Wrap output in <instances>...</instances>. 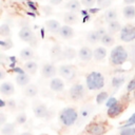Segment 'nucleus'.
Instances as JSON below:
<instances>
[{"label": "nucleus", "mask_w": 135, "mask_h": 135, "mask_svg": "<svg viewBox=\"0 0 135 135\" xmlns=\"http://www.w3.org/2000/svg\"><path fill=\"white\" fill-rule=\"evenodd\" d=\"M79 112L73 107L63 108L58 114V120L63 127H72L78 120Z\"/></svg>", "instance_id": "1"}, {"label": "nucleus", "mask_w": 135, "mask_h": 135, "mask_svg": "<svg viewBox=\"0 0 135 135\" xmlns=\"http://www.w3.org/2000/svg\"><path fill=\"white\" fill-rule=\"evenodd\" d=\"M104 76L97 71L89 73L85 77V85L90 91H98L104 86Z\"/></svg>", "instance_id": "2"}, {"label": "nucleus", "mask_w": 135, "mask_h": 135, "mask_svg": "<svg viewBox=\"0 0 135 135\" xmlns=\"http://www.w3.org/2000/svg\"><path fill=\"white\" fill-rule=\"evenodd\" d=\"M128 58L129 53L123 45H116L110 53V62L115 66L122 65Z\"/></svg>", "instance_id": "3"}, {"label": "nucleus", "mask_w": 135, "mask_h": 135, "mask_svg": "<svg viewBox=\"0 0 135 135\" xmlns=\"http://www.w3.org/2000/svg\"><path fill=\"white\" fill-rule=\"evenodd\" d=\"M58 73L62 78H64L68 81H72L76 78L77 75V69L73 64H62L58 69Z\"/></svg>", "instance_id": "4"}, {"label": "nucleus", "mask_w": 135, "mask_h": 135, "mask_svg": "<svg viewBox=\"0 0 135 135\" xmlns=\"http://www.w3.org/2000/svg\"><path fill=\"white\" fill-rule=\"evenodd\" d=\"M85 131L90 135H103L107 133L108 128L104 122L95 120V121H92L90 124H88Z\"/></svg>", "instance_id": "5"}, {"label": "nucleus", "mask_w": 135, "mask_h": 135, "mask_svg": "<svg viewBox=\"0 0 135 135\" xmlns=\"http://www.w3.org/2000/svg\"><path fill=\"white\" fill-rule=\"evenodd\" d=\"M119 38L122 42H132L135 40V25L127 24L121 27Z\"/></svg>", "instance_id": "6"}, {"label": "nucleus", "mask_w": 135, "mask_h": 135, "mask_svg": "<svg viewBox=\"0 0 135 135\" xmlns=\"http://www.w3.org/2000/svg\"><path fill=\"white\" fill-rule=\"evenodd\" d=\"M84 95H85V90L81 83H75L69 90V96L74 101L81 100L84 97Z\"/></svg>", "instance_id": "7"}, {"label": "nucleus", "mask_w": 135, "mask_h": 135, "mask_svg": "<svg viewBox=\"0 0 135 135\" xmlns=\"http://www.w3.org/2000/svg\"><path fill=\"white\" fill-rule=\"evenodd\" d=\"M58 73V69L52 62H45L40 68V74L43 78H54Z\"/></svg>", "instance_id": "8"}, {"label": "nucleus", "mask_w": 135, "mask_h": 135, "mask_svg": "<svg viewBox=\"0 0 135 135\" xmlns=\"http://www.w3.org/2000/svg\"><path fill=\"white\" fill-rule=\"evenodd\" d=\"M18 36L19 38L24 41V42H28V43H33V41H36V38H35V34L34 32L32 31V28L28 26V25H23L19 33H18Z\"/></svg>", "instance_id": "9"}, {"label": "nucleus", "mask_w": 135, "mask_h": 135, "mask_svg": "<svg viewBox=\"0 0 135 135\" xmlns=\"http://www.w3.org/2000/svg\"><path fill=\"white\" fill-rule=\"evenodd\" d=\"M33 112L37 118H47L50 116L49 108L46 107L45 103L42 102H36L33 105Z\"/></svg>", "instance_id": "10"}, {"label": "nucleus", "mask_w": 135, "mask_h": 135, "mask_svg": "<svg viewBox=\"0 0 135 135\" xmlns=\"http://www.w3.org/2000/svg\"><path fill=\"white\" fill-rule=\"evenodd\" d=\"M124 107H126L124 103L118 100V102L115 103L113 107L108 108V112H107V114H108V116H109L110 118H115V117L119 116V115L123 112Z\"/></svg>", "instance_id": "11"}, {"label": "nucleus", "mask_w": 135, "mask_h": 135, "mask_svg": "<svg viewBox=\"0 0 135 135\" xmlns=\"http://www.w3.org/2000/svg\"><path fill=\"white\" fill-rule=\"evenodd\" d=\"M93 105L91 104H84L80 110H79V116H78V120L76 123H81L83 121H85L93 113Z\"/></svg>", "instance_id": "12"}, {"label": "nucleus", "mask_w": 135, "mask_h": 135, "mask_svg": "<svg viewBox=\"0 0 135 135\" xmlns=\"http://www.w3.org/2000/svg\"><path fill=\"white\" fill-rule=\"evenodd\" d=\"M62 55H63V49L59 43H55L51 50H50V57L53 61H59L62 60Z\"/></svg>", "instance_id": "13"}, {"label": "nucleus", "mask_w": 135, "mask_h": 135, "mask_svg": "<svg viewBox=\"0 0 135 135\" xmlns=\"http://www.w3.org/2000/svg\"><path fill=\"white\" fill-rule=\"evenodd\" d=\"M78 57L83 62H89L93 58V50L86 45L81 46L78 51Z\"/></svg>", "instance_id": "14"}, {"label": "nucleus", "mask_w": 135, "mask_h": 135, "mask_svg": "<svg viewBox=\"0 0 135 135\" xmlns=\"http://www.w3.org/2000/svg\"><path fill=\"white\" fill-rule=\"evenodd\" d=\"M64 82L61 78H58V77H54V78H51V81H50V89L53 91V92H56V93H60L64 90Z\"/></svg>", "instance_id": "15"}, {"label": "nucleus", "mask_w": 135, "mask_h": 135, "mask_svg": "<svg viewBox=\"0 0 135 135\" xmlns=\"http://www.w3.org/2000/svg\"><path fill=\"white\" fill-rule=\"evenodd\" d=\"M58 35L62 38V39H71L74 37L75 35V31L74 28L70 25V24H65V25H61L59 32H58Z\"/></svg>", "instance_id": "16"}, {"label": "nucleus", "mask_w": 135, "mask_h": 135, "mask_svg": "<svg viewBox=\"0 0 135 135\" xmlns=\"http://www.w3.org/2000/svg\"><path fill=\"white\" fill-rule=\"evenodd\" d=\"M0 93H1L2 96H5V97L12 96L15 93L14 84L12 82H9V81H3L0 84Z\"/></svg>", "instance_id": "17"}, {"label": "nucleus", "mask_w": 135, "mask_h": 135, "mask_svg": "<svg viewBox=\"0 0 135 135\" xmlns=\"http://www.w3.org/2000/svg\"><path fill=\"white\" fill-rule=\"evenodd\" d=\"M46 30L50 32V33H53V34H58L60 27H61V24L58 20H55V19H49L45 21L44 23Z\"/></svg>", "instance_id": "18"}, {"label": "nucleus", "mask_w": 135, "mask_h": 135, "mask_svg": "<svg viewBox=\"0 0 135 135\" xmlns=\"http://www.w3.org/2000/svg\"><path fill=\"white\" fill-rule=\"evenodd\" d=\"M107 49L104 46H98L95 50H93V58L96 62H101L107 57Z\"/></svg>", "instance_id": "19"}, {"label": "nucleus", "mask_w": 135, "mask_h": 135, "mask_svg": "<svg viewBox=\"0 0 135 135\" xmlns=\"http://www.w3.org/2000/svg\"><path fill=\"white\" fill-rule=\"evenodd\" d=\"M15 80H16V82L19 86H26L31 81V76L26 72L19 73V74H17Z\"/></svg>", "instance_id": "20"}, {"label": "nucleus", "mask_w": 135, "mask_h": 135, "mask_svg": "<svg viewBox=\"0 0 135 135\" xmlns=\"http://www.w3.org/2000/svg\"><path fill=\"white\" fill-rule=\"evenodd\" d=\"M22 69H23L27 74L34 75V74H36V72H37V70H38V64H37V62L34 61V60H27V61L24 62Z\"/></svg>", "instance_id": "21"}, {"label": "nucleus", "mask_w": 135, "mask_h": 135, "mask_svg": "<svg viewBox=\"0 0 135 135\" xmlns=\"http://www.w3.org/2000/svg\"><path fill=\"white\" fill-rule=\"evenodd\" d=\"M81 1L79 0H69L65 4H64V8H66L70 12H79L81 9Z\"/></svg>", "instance_id": "22"}, {"label": "nucleus", "mask_w": 135, "mask_h": 135, "mask_svg": "<svg viewBox=\"0 0 135 135\" xmlns=\"http://www.w3.org/2000/svg\"><path fill=\"white\" fill-rule=\"evenodd\" d=\"M16 123L14 122H5L1 126V135H15Z\"/></svg>", "instance_id": "23"}, {"label": "nucleus", "mask_w": 135, "mask_h": 135, "mask_svg": "<svg viewBox=\"0 0 135 135\" xmlns=\"http://www.w3.org/2000/svg\"><path fill=\"white\" fill-rule=\"evenodd\" d=\"M23 94L26 97H30V98H33V97L37 96V94H38V88H37V85L34 84V83H28L26 86H24Z\"/></svg>", "instance_id": "24"}, {"label": "nucleus", "mask_w": 135, "mask_h": 135, "mask_svg": "<svg viewBox=\"0 0 135 135\" xmlns=\"http://www.w3.org/2000/svg\"><path fill=\"white\" fill-rule=\"evenodd\" d=\"M63 21L65 24H74L78 21V15L75 12H66L63 14Z\"/></svg>", "instance_id": "25"}, {"label": "nucleus", "mask_w": 135, "mask_h": 135, "mask_svg": "<svg viewBox=\"0 0 135 135\" xmlns=\"http://www.w3.org/2000/svg\"><path fill=\"white\" fill-rule=\"evenodd\" d=\"M19 56H20V58H21L22 60L27 61V60H32V59L34 58L35 53H34V51H33V49H31V47H24V49H22V50L20 51Z\"/></svg>", "instance_id": "26"}, {"label": "nucleus", "mask_w": 135, "mask_h": 135, "mask_svg": "<svg viewBox=\"0 0 135 135\" xmlns=\"http://www.w3.org/2000/svg\"><path fill=\"white\" fill-rule=\"evenodd\" d=\"M77 53L76 50L72 46H65L63 49V55H62V60H73L76 57Z\"/></svg>", "instance_id": "27"}, {"label": "nucleus", "mask_w": 135, "mask_h": 135, "mask_svg": "<svg viewBox=\"0 0 135 135\" xmlns=\"http://www.w3.org/2000/svg\"><path fill=\"white\" fill-rule=\"evenodd\" d=\"M122 14L126 19H133L135 18V6L133 4H128L122 8Z\"/></svg>", "instance_id": "28"}, {"label": "nucleus", "mask_w": 135, "mask_h": 135, "mask_svg": "<svg viewBox=\"0 0 135 135\" xmlns=\"http://www.w3.org/2000/svg\"><path fill=\"white\" fill-rule=\"evenodd\" d=\"M103 17H104V20L107 23L111 22V21H114V20H117V11L115 8H107L104 14H103Z\"/></svg>", "instance_id": "29"}, {"label": "nucleus", "mask_w": 135, "mask_h": 135, "mask_svg": "<svg viewBox=\"0 0 135 135\" xmlns=\"http://www.w3.org/2000/svg\"><path fill=\"white\" fill-rule=\"evenodd\" d=\"M121 24L119 23V21H117V20H114V21H111V22H109L108 23V26H107V30H108V33H110V34H115V33H117V32H120V30H121Z\"/></svg>", "instance_id": "30"}, {"label": "nucleus", "mask_w": 135, "mask_h": 135, "mask_svg": "<svg viewBox=\"0 0 135 135\" xmlns=\"http://www.w3.org/2000/svg\"><path fill=\"white\" fill-rule=\"evenodd\" d=\"M124 81H126V77L123 75H116L112 78L111 83H112V86L114 89L118 90L119 88H121V85L124 83Z\"/></svg>", "instance_id": "31"}, {"label": "nucleus", "mask_w": 135, "mask_h": 135, "mask_svg": "<svg viewBox=\"0 0 135 135\" xmlns=\"http://www.w3.org/2000/svg\"><path fill=\"white\" fill-rule=\"evenodd\" d=\"M100 42H101V44L104 45V46H112V45L115 43V38L113 37L112 34L107 33V34L101 38Z\"/></svg>", "instance_id": "32"}, {"label": "nucleus", "mask_w": 135, "mask_h": 135, "mask_svg": "<svg viewBox=\"0 0 135 135\" xmlns=\"http://www.w3.org/2000/svg\"><path fill=\"white\" fill-rule=\"evenodd\" d=\"M86 40H88L90 43H92V44H96V43L100 42V37H99V35L97 34L96 30H95V31H91V32H89V33L86 34Z\"/></svg>", "instance_id": "33"}, {"label": "nucleus", "mask_w": 135, "mask_h": 135, "mask_svg": "<svg viewBox=\"0 0 135 135\" xmlns=\"http://www.w3.org/2000/svg\"><path fill=\"white\" fill-rule=\"evenodd\" d=\"M108 98H109L108 92L102 91V92H100V93L97 94V96H96V102H97V104H101V103H103L104 101H107Z\"/></svg>", "instance_id": "34"}, {"label": "nucleus", "mask_w": 135, "mask_h": 135, "mask_svg": "<svg viewBox=\"0 0 135 135\" xmlns=\"http://www.w3.org/2000/svg\"><path fill=\"white\" fill-rule=\"evenodd\" d=\"M111 3H112V0H96V4L98 6V9L109 8Z\"/></svg>", "instance_id": "35"}, {"label": "nucleus", "mask_w": 135, "mask_h": 135, "mask_svg": "<svg viewBox=\"0 0 135 135\" xmlns=\"http://www.w3.org/2000/svg\"><path fill=\"white\" fill-rule=\"evenodd\" d=\"M0 35L2 37H8L11 35V27H9V25H7L5 23L2 24L0 26Z\"/></svg>", "instance_id": "36"}, {"label": "nucleus", "mask_w": 135, "mask_h": 135, "mask_svg": "<svg viewBox=\"0 0 135 135\" xmlns=\"http://www.w3.org/2000/svg\"><path fill=\"white\" fill-rule=\"evenodd\" d=\"M119 135H135V129L132 127H122Z\"/></svg>", "instance_id": "37"}, {"label": "nucleus", "mask_w": 135, "mask_h": 135, "mask_svg": "<svg viewBox=\"0 0 135 135\" xmlns=\"http://www.w3.org/2000/svg\"><path fill=\"white\" fill-rule=\"evenodd\" d=\"M0 45H1V49H2V50H8V49L13 47V41H12L11 39L1 40V41H0Z\"/></svg>", "instance_id": "38"}, {"label": "nucleus", "mask_w": 135, "mask_h": 135, "mask_svg": "<svg viewBox=\"0 0 135 135\" xmlns=\"http://www.w3.org/2000/svg\"><path fill=\"white\" fill-rule=\"evenodd\" d=\"M27 117H26V114L25 113H20L17 115L16 117V123L17 124H23L25 121H26Z\"/></svg>", "instance_id": "39"}, {"label": "nucleus", "mask_w": 135, "mask_h": 135, "mask_svg": "<svg viewBox=\"0 0 135 135\" xmlns=\"http://www.w3.org/2000/svg\"><path fill=\"white\" fill-rule=\"evenodd\" d=\"M134 91H135V76L127 84V92L128 93H131V92H134Z\"/></svg>", "instance_id": "40"}, {"label": "nucleus", "mask_w": 135, "mask_h": 135, "mask_svg": "<svg viewBox=\"0 0 135 135\" xmlns=\"http://www.w3.org/2000/svg\"><path fill=\"white\" fill-rule=\"evenodd\" d=\"M81 4L85 7H93L96 4V0H80Z\"/></svg>", "instance_id": "41"}, {"label": "nucleus", "mask_w": 135, "mask_h": 135, "mask_svg": "<svg viewBox=\"0 0 135 135\" xmlns=\"http://www.w3.org/2000/svg\"><path fill=\"white\" fill-rule=\"evenodd\" d=\"M117 102H118V99H116L115 97H111V98L108 99L105 105H107V108H111V107H113V105H114L115 103H117Z\"/></svg>", "instance_id": "42"}, {"label": "nucleus", "mask_w": 135, "mask_h": 135, "mask_svg": "<svg viewBox=\"0 0 135 135\" xmlns=\"http://www.w3.org/2000/svg\"><path fill=\"white\" fill-rule=\"evenodd\" d=\"M6 122V116L3 112H0V126H3Z\"/></svg>", "instance_id": "43"}, {"label": "nucleus", "mask_w": 135, "mask_h": 135, "mask_svg": "<svg viewBox=\"0 0 135 135\" xmlns=\"http://www.w3.org/2000/svg\"><path fill=\"white\" fill-rule=\"evenodd\" d=\"M26 3H27V5L31 7V9H33V11H36V9H37V6H36V4H35L33 1L30 0V1H27Z\"/></svg>", "instance_id": "44"}, {"label": "nucleus", "mask_w": 135, "mask_h": 135, "mask_svg": "<svg viewBox=\"0 0 135 135\" xmlns=\"http://www.w3.org/2000/svg\"><path fill=\"white\" fill-rule=\"evenodd\" d=\"M62 1H63V0H49L50 4H52V5H59Z\"/></svg>", "instance_id": "45"}, {"label": "nucleus", "mask_w": 135, "mask_h": 135, "mask_svg": "<svg viewBox=\"0 0 135 135\" xmlns=\"http://www.w3.org/2000/svg\"><path fill=\"white\" fill-rule=\"evenodd\" d=\"M123 3L126 5H128V4H134L135 3V0H123Z\"/></svg>", "instance_id": "46"}, {"label": "nucleus", "mask_w": 135, "mask_h": 135, "mask_svg": "<svg viewBox=\"0 0 135 135\" xmlns=\"http://www.w3.org/2000/svg\"><path fill=\"white\" fill-rule=\"evenodd\" d=\"M5 74H4V71L3 70H1V72H0V79H3L5 76H4Z\"/></svg>", "instance_id": "47"}, {"label": "nucleus", "mask_w": 135, "mask_h": 135, "mask_svg": "<svg viewBox=\"0 0 135 135\" xmlns=\"http://www.w3.org/2000/svg\"><path fill=\"white\" fill-rule=\"evenodd\" d=\"M20 135H33V133H31V132H23Z\"/></svg>", "instance_id": "48"}, {"label": "nucleus", "mask_w": 135, "mask_h": 135, "mask_svg": "<svg viewBox=\"0 0 135 135\" xmlns=\"http://www.w3.org/2000/svg\"><path fill=\"white\" fill-rule=\"evenodd\" d=\"M19 1H21V2H27V1H30V0H19Z\"/></svg>", "instance_id": "49"}, {"label": "nucleus", "mask_w": 135, "mask_h": 135, "mask_svg": "<svg viewBox=\"0 0 135 135\" xmlns=\"http://www.w3.org/2000/svg\"><path fill=\"white\" fill-rule=\"evenodd\" d=\"M133 97H134V98H135V91H134V92H133Z\"/></svg>", "instance_id": "50"}, {"label": "nucleus", "mask_w": 135, "mask_h": 135, "mask_svg": "<svg viewBox=\"0 0 135 135\" xmlns=\"http://www.w3.org/2000/svg\"><path fill=\"white\" fill-rule=\"evenodd\" d=\"M43 135H45V134H43Z\"/></svg>", "instance_id": "51"}, {"label": "nucleus", "mask_w": 135, "mask_h": 135, "mask_svg": "<svg viewBox=\"0 0 135 135\" xmlns=\"http://www.w3.org/2000/svg\"><path fill=\"white\" fill-rule=\"evenodd\" d=\"M134 129H135V128H134Z\"/></svg>", "instance_id": "52"}]
</instances>
